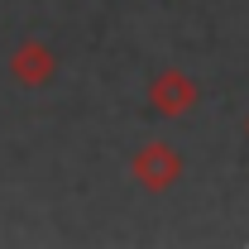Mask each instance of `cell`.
Returning a JSON list of instances; mask_svg holds the SVG:
<instances>
[{"label": "cell", "instance_id": "cell-1", "mask_svg": "<svg viewBox=\"0 0 249 249\" xmlns=\"http://www.w3.org/2000/svg\"><path fill=\"white\" fill-rule=\"evenodd\" d=\"M129 173L144 192H168V187L182 178V158L173 144H144L139 154L129 158Z\"/></svg>", "mask_w": 249, "mask_h": 249}, {"label": "cell", "instance_id": "cell-2", "mask_svg": "<svg viewBox=\"0 0 249 249\" xmlns=\"http://www.w3.org/2000/svg\"><path fill=\"white\" fill-rule=\"evenodd\" d=\"M196 96L201 91H196V82L187 77L182 67H163L154 82H149V106H154L163 120H182L187 110L196 106Z\"/></svg>", "mask_w": 249, "mask_h": 249}, {"label": "cell", "instance_id": "cell-3", "mask_svg": "<svg viewBox=\"0 0 249 249\" xmlns=\"http://www.w3.org/2000/svg\"><path fill=\"white\" fill-rule=\"evenodd\" d=\"M10 77H15L19 87L38 91V87H48V82L58 77V53H53L48 43H38V38H24V43L10 53Z\"/></svg>", "mask_w": 249, "mask_h": 249}, {"label": "cell", "instance_id": "cell-4", "mask_svg": "<svg viewBox=\"0 0 249 249\" xmlns=\"http://www.w3.org/2000/svg\"><path fill=\"white\" fill-rule=\"evenodd\" d=\"M245 134H249V120H245Z\"/></svg>", "mask_w": 249, "mask_h": 249}]
</instances>
